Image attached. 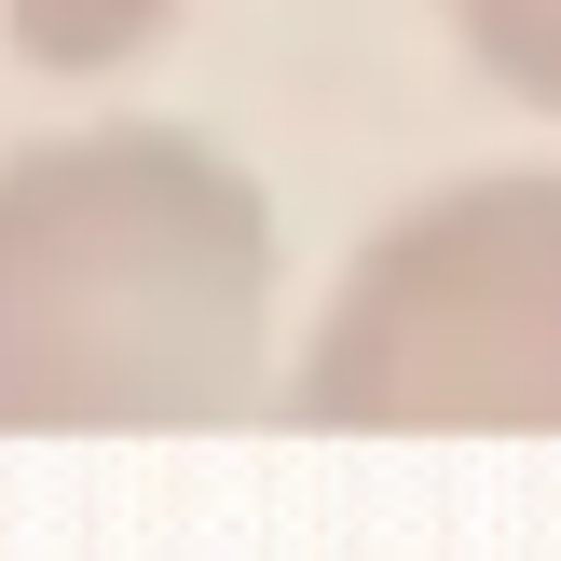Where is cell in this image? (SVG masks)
Segmentation results:
<instances>
[{
    "mask_svg": "<svg viewBox=\"0 0 561 561\" xmlns=\"http://www.w3.org/2000/svg\"><path fill=\"white\" fill-rule=\"evenodd\" d=\"M274 356V206L192 124L0 151V438L219 425Z\"/></svg>",
    "mask_w": 561,
    "mask_h": 561,
    "instance_id": "obj_1",
    "label": "cell"
},
{
    "mask_svg": "<svg viewBox=\"0 0 561 561\" xmlns=\"http://www.w3.org/2000/svg\"><path fill=\"white\" fill-rule=\"evenodd\" d=\"M288 411L343 438H561V164L398 206L316 301Z\"/></svg>",
    "mask_w": 561,
    "mask_h": 561,
    "instance_id": "obj_2",
    "label": "cell"
},
{
    "mask_svg": "<svg viewBox=\"0 0 561 561\" xmlns=\"http://www.w3.org/2000/svg\"><path fill=\"white\" fill-rule=\"evenodd\" d=\"M0 14H14V55H27V69L96 82V69H124V55H151L192 0H0Z\"/></svg>",
    "mask_w": 561,
    "mask_h": 561,
    "instance_id": "obj_3",
    "label": "cell"
},
{
    "mask_svg": "<svg viewBox=\"0 0 561 561\" xmlns=\"http://www.w3.org/2000/svg\"><path fill=\"white\" fill-rule=\"evenodd\" d=\"M438 27L466 42V69L493 96H520V110L561 124V0H438Z\"/></svg>",
    "mask_w": 561,
    "mask_h": 561,
    "instance_id": "obj_4",
    "label": "cell"
}]
</instances>
